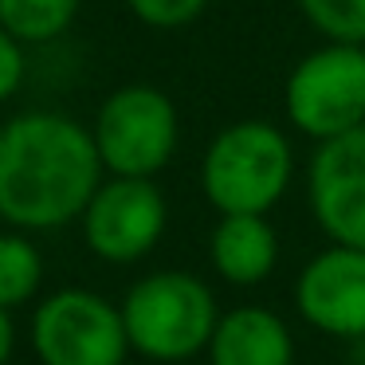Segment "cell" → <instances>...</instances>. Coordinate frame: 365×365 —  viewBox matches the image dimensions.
I'll use <instances>...</instances> for the list:
<instances>
[{"instance_id":"4","label":"cell","mask_w":365,"mask_h":365,"mask_svg":"<svg viewBox=\"0 0 365 365\" xmlns=\"http://www.w3.org/2000/svg\"><path fill=\"white\" fill-rule=\"evenodd\" d=\"M91 134L110 177H158L177 153L181 114L161 87L126 83L103 98Z\"/></svg>"},{"instance_id":"16","label":"cell","mask_w":365,"mask_h":365,"mask_svg":"<svg viewBox=\"0 0 365 365\" xmlns=\"http://www.w3.org/2000/svg\"><path fill=\"white\" fill-rule=\"evenodd\" d=\"M24 48L28 43H20L9 28L0 24V103H9V98L24 87V75H28Z\"/></svg>"},{"instance_id":"3","label":"cell","mask_w":365,"mask_h":365,"mask_svg":"<svg viewBox=\"0 0 365 365\" xmlns=\"http://www.w3.org/2000/svg\"><path fill=\"white\" fill-rule=\"evenodd\" d=\"M122 322H126L130 349L138 357L177 365L208 349L212 330L220 322V307H216L212 287L200 275L165 267L150 271L126 291Z\"/></svg>"},{"instance_id":"14","label":"cell","mask_w":365,"mask_h":365,"mask_svg":"<svg viewBox=\"0 0 365 365\" xmlns=\"http://www.w3.org/2000/svg\"><path fill=\"white\" fill-rule=\"evenodd\" d=\"M322 40L365 43V0H294Z\"/></svg>"},{"instance_id":"1","label":"cell","mask_w":365,"mask_h":365,"mask_svg":"<svg viewBox=\"0 0 365 365\" xmlns=\"http://www.w3.org/2000/svg\"><path fill=\"white\" fill-rule=\"evenodd\" d=\"M91 126L59 110H24L0 126V220L51 232L79 220L103 185Z\"/></svg>"},{"instance_id":"8","label":"cell","mask_w":365,"mask_h":365,"mask_svg":"<svg viewBox=\"0 0 365 365\" xmlns=\"http://www.w3.org/2000/svg\"><path fill=\"white\" fill-rule=\"evenodd\" d=\"M307 205L330 244L365 247V122L314 145L307 165Z\"/></svg>"},{"instance_id":"17","label":"cell","mask_w":365,"mask_h":365,"mask_svg":"<svg viewBox=\"0 0 365 365\" xmlns=\"http://www.w3.org/2000/svg\"><path fill=\"white\" fill-rule=\"evenodd\" d=\"M12 349H16V322H12V310L0 307V365H9Z\"/></svg>"},{"instance_id":"12","label":"cell","mask_w":365,"mask_h":365,"mask_svg":"<svg viewBox=\"0 0 365 365\" xmlns=\"http://www.w3.org/2000/svg\"><path fill=\"white\" fill-rule=\"evenodd\" d=\"M43 283V255L20 228L0 232V307L16 310L36 299Z\"/></svg>"},{"instance_id":"2","label":"cell","mask_w":365,"mask_h":365,"mask_svg":"<svg viewBox=\"0 0 365 365\" xmlns=\"http://www.w3.org/2000/svg\"><path fill=\"white\" fill-rule=\"evenodd\" d=\"M294 177V145L283 126L263 118H240L224 126L200 158V189L220 216H267L287 197Z\"/></svg>"},{"instance_id":"13","label":"cell","mask_w":365,"mask_h":365,"mask_svg":"<svg viewBox=\"0 0 365 365\" xmlns=\"http://www.w3.org/2000/svg\"><path fill=\"white\" fill-rule=\"evenodd\" d=\"M83 0H0V24L20 43H51L75 24Z\"/></svg>"},{"instance_id":"9","label":"cell","mask_w":365,"mask_h":365,"mask_svg":"<svg viewBox=\"0 0 365 365\" xmlns=\"http://www.w3.org/2000/svg\"><path fill=\"white\" fill-rule=\"evenodd\" d=\"M294 310L310 330L338 341H365V247L330 244L294 279Z\"/></svg>"},{"instance_id":"5","label":"cell","mask_w":365,"mask_h":365,"mask_svg":"<svg viewBox=\"0 0 365 365\" xmlns=\"http://www.w3.org/2000/svg\"><path fill=\"white\" fill-rule=\"evenodd\" d=\"M287 122L310 142H330L365 122V43L326 40L291 67L283 87Z\"/></svg>"},{"instance_id":"7","label":"cell","mask_w":365,"mask_h":365,"mask_svg":"<svg viewBox=\"0 0 365 365\" xmlns=\"http://www.w3.org/2000/svg\"><path fill=\"white\" fill-rule=\"evenodd\" d=\"M83 240L103 263H138L161 244L169 224L165 192L153 177H106L79 216Z\"/></svg>"},{"instance_id":"11","label":"cell","mask_w":365,"mask_h":365,"mask_svg":"<svg viewBox=\"0 0 365 365\" xmlns=\"http://www.w3.org/2000/svg\"><path fill=\"white\" fill-rule=\"evenodd\" d=\"M208 259L228 287H259L279 267V232L259 212H228L208 236Z\"/></svg>"},{"instance_id":"10","label":"cell","mask_w":365,"mask_h":365,"mask_svg":"<svg viewBox=\"0 0 365 365\" xmlns=\"http://www.w3.org/2000/svg\"><path fill=\"white\" fill-rule=\"evenodd\" d=\"M208 365H294V338L271 307H232L208 341Z\"/></svg>"},{"instance_id":"15","label":"cell","mask_w":365,"mask_h":365,"mask_svg":"<svg viewBox=\"0 0 365 365\" xmlns=\"http://www.w3.org/2000/svg\"><path fill=\"white\" fill-rule=\"evenodd\" d=\"M126 9L134 12V20H142L145 28L158 32H173L185 28L208 9V0H126Z\"/></svg>"},{"instance_id":"6","label":"cell","mask_w":365,"mask_h":365,"mask_svg":"<svg viewBox=\"0 0 365 365\" xmlns=\"http://www.w3.org/2000/svg\"><path fill=\"white\" fill-rule=\"evenodd\" d=\"M40 365H126L122 307L83 287H63L36 307L28 326Z\"/></svg>"}]
</instances>
